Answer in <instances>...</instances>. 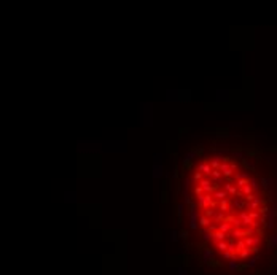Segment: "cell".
Returning a JSON list of instances; mask_svg holds the SVG:
<instances>
[{
  "label": "cell",
  "instance_id": "obj_18",
  "mask_svg": "<svg viewBox=\"0 0 277 275\" xmlns=\"http://www.w3.org/2000/svg\"><path fill=\"white\" fill-rule=\"evenodd\" d=\"M215 212H217V208H214V207H210V208H205L204 216H205V218H209V219H212V218H214V215H215Z\"/></svg>",
  "mask_w": 277,
  "mask_h": 275
},
{
  "label": "cell",
  "instance_id": "obj_10",
  "mask_svg": "<svg viewBox=\"0 0 277 275\" xmlns=\"http://www.w3.org/2000/svg\"><path fill=\"white\" fill-rule=\"evenodd\" d=\"M221 162H223V159L220 158V156H214V158L209 159V164L212 165V169H220Z\"/></svg>",
  "mask_w": 277,
  "mask_h": 275
},
{
  "label": "cell",
  "instance_id": "obj_9",
  "mask_svg": "<svg viewBox=\"0 0 277 275\" xmlns=\"http://www.w3.org/2000/svg\"><path fill=\"white\" fill-rule=\"evenodd\" d=\"M260 183H261V186H263V189H264V191H269V188L274 185V180H272V178H266V176H261Z\"/></svg>",
  "mask_w": 277,
  "mask_h": 275
},
{
  "label": "cell",
  "instance_id": "obj_13",
  "mask_svg": "<svg viewBox=\"0 0 277 275\" xmlns=\"http://www.w3.org/2000/svg\"><path fill=\"white\" fill-rule=\"evenodd\" d=\"M201 235H202V242L210 243V240H212V232H209L207 229H201Z\"/></svg>",
  "mask_w": 277,
  "mask_h": 275
},
{
  "label": "cell",
  "instance_id": "obj_22",
  "mask_svg": "<svg viewBox=\"0 0 277 275\" xmlns=\"http://www.w3.org/2000/svg\"><path fill=\"white\" fill-rule=\"evenodd\" d=\"M248 181H250V180H239V181H236V186H237V189L241 191V189L244 188V186H247V185H248Z\"/></svg>",
  "mask_w": 277,
  "mask_h": 275
},
{
  "label": "cell",
  "instance_id": "obj_28",
  "mask_svg": "<svg viewBox=\"0 0 277 275\" xmlns=\"http://www.w3.org/2000/svg\"><path fill=\"white\" fill-rule=\"evenodd\" d=\"M231 127H241V123H231Z\"/></svg>",
  "mask_w": 277,
  "mask_h": 275
},
{
  "label": "cell",
  "instance_id": "obj_24",
  "mask_svg": "<svg viewBox=\"0 0 277 275\" xmlns=\"http://www.w3.org/2000/svg\"><path fill=\"white\" fill-rule=\"evenodd\" d=\"M193 192H194V196H201L202 192H204V189H202L199 185H196V186H194V189H193Z\"/></svg>",
  "mask_w": 277,
  "mask_h": 275
},
{
  "label": "cell",
  "instance_id": "obj_17",
  "mask_svg": "<svg viewBox=\"0 0 277 275\" xmlns=\"http://www.w3.org/2000/svg\"><path fill=\"white\" fill-rule=\"evenodd\" d=\"M242 165H244V169H247V170H250V172H255V165L252 164L250 161H247V159H242Z\"/></svg>",
  "mask_w": 277,
  "mask_h": 275
},
{
  "label": "cell",
  "instance_id": "obj_21",
  "mask_svg": "<svg viewBox=\"0 0 277 275\" xmlns=\"http://www.w3.org/2000/svg\"><path fill=\"white\" fill-rule=\"evenodd\" d=\"M183 208H185L183 203H178V205H177V218H178V221H182V216H183Z\"/></svg>",
  "mask_w": 277,
  "mask_h": 275
},
{
  "label": "cell",
  "instance_id": "obj_27",
  "mask_svg": "<svg viewBox=\"0 0 277 275\" xmlns=\"http://www.w3.org/2000/svg\"><path fill=\"white\" fill-rule=\"evenodd\" d=\"M268 162H269L271 165H274V164H276V159H274V158H268Z\"/></svg>",
  "mask_w": 277,
  "mask_h": 275
},
{
  "label": "cell",
  "instance_id": "obj_30",
  "mask_svg": "<svg viewBox=\"0 0 277 275\" xmlns=\"http://www.w3.org/2000/svg\"><path fill=\"white\" fill-rule=\"evenodd\" d=\"M174 178H178V169H175V170H174Z\"/></svg>",
  "mask_w": 277,
  "mask_h": 275
},
{
  "label": "cell",
  "instance_id": "obj_7",
  "mask_svg": "<svg viewBox=\"0 0 277 275\" xmlns=\"http://www.w3.org/2000/svg\"><path fill=\"white\" fill-rule=\"evenodd\" d=\"M217 231H220V232L226 234V235H229V232L232 231V226H231V223L225 221V223H221V224L217 226Z\"/></svg>",
  "mask_w": 277,
  "mask_h": 275
},
{
  "label": "cell",
  "instance_id": "obj_25",
  "mask_svg": "<svg viewBox=\"0 0 277 275\" xmlns=\"http://www.w3.org/2000/svg\"><path fill=\"white\" fill-rule=\"evenodd\" d=\"M180 237L183 240H187L188 237H190V232H188V231H180Z\"/></svg>",
  "mask_w": 277,
  "mask_h": 275
},
{
  "label": "cell",
  "instance_id": "obj_15",
  "mask_svg": "<svg viewBox=\"0 0 277 275\" xmlns=\"http://www.w3.org/2000/svg\"><path fill=\"white\" fill-rule=\"evenodd\" d=\"M204 180V174L202 172H199V170H196L194 174H193V183H196V185H199V183Z\"/></svg>",
  "mask_w": 277,
  "mask_h": 275
},
{
  "label": "cell",
  "instance_id": "obj_3",
  "mask_svg": "<svg viewBox=\"0 0 277 275\" xmlns=\"http://www.w3.org/2000/svg\"><path fill=\"white\" fill-rule=\"evenodd\" d=\"M223 189L229 194V197H236V196H239V189H237V186H236V183H232V181H226Z\"/></svg>",
  "mask_w": 277,
  "mask_h": 275
},
{
  "label": "cell",
  "instance_id": "obj_26",
  "mask_svg": "<svg viewBox=\"0 0 277 275\" xmlns=\"http://www.w3.org/2000/svg\"><path fill=\"white\" fill-rule=\"evenodd\" d=\"M229 167H231V170L236 174V170L239 169V164H237V162H231V164H229Z\"/></svg>",
  "mask_w": 277,
  "mask_h": 275
},
{
  "label": "cell",
  "instance_id": "obj_23",
  "mask_svg": "<svg viewBox=\"0 0 277 275\" xmlns=\"http://www.w3.org/2000/svg\"><path fill=\"white\" fill-rule=\"evenodd\" d=\"M232 156H234V159H239V161H242V159H244V153H242V151H236V150H234Z\"/></svg>",
  "mask_w": 277,
  "mask_h": 275
},
{
  "label": "cell",
  "instance_id": "obj_19",
  "mask_svg": "<svg viewBox=\"0 0 277 275\" xmlns=\"http://www.w3.org/2000/svg\"><path fill=\"white\" fill-rule=\"evenodd\" d=\"M250 186H252V189H253V192H255V194L260 191V183H258V180L250 178Z\"/></svg>",
  "mask_w": 277,
  "mask_h": 275
},
{
  "label": "cell",
  "instance_id": "obj_6",
  "mask_svg": "<svg viewBox=\"0 0 277 275\" xmlns=\"http://www.w3.org/2000/svg\"><path fill=\"white\" fill-rule=\"evenodd\" d=\"M214 199L217 200V202H221V200H225V199H228L229 197V194L225 191V189H217V191H214Z\"/></svg>",
  "mask_w": 277,
  "mask_h": 275
},
{
  "label": "cell",
  "instance_id": "obj_4",
  "mask_svg": "<svg viewBox=\"0 0 277 275\" xmlns=\"http://www.w3.org/2000/svg\"><path fill=\"white\" fill-rule=\"evenodd\" d=\"M196 170H199V172H202V174L205 175V178H209V176H210V174H212V170H214V169H212V165L209 164V162H205V161H202L201 164L198 165V169H196Z\"/></svg>",
  "mask_w": 277,
  "mask_h": 275
},
{
  "label": "cell",
  "instance_id": "obj_8",
  "mask_svg": "<svg viewBox=\"0 0 277 275\" xmlns=\"http://www.w3.org/2000/svg\"><path fill=\"white\" fill-rule=\"evenodd\" d=\"M198 224H199L201 229H207V227H210V224H212V219H209V218H205L204 215H201V216H199Z\"/></svg>",
  "mask_w": 277,
  "mask_h": 275
},
{
  "label": "cell",
  "instance_id": "obj_5",
  "mask_svg": "<svg viewBox=\"0 0 277 275\" xmlns=\"http://www.w3.org/2000/svg\"><path fill=\"white\" fill-rule=\"evenodd\" d=\"M225 221H226V213H223V212H220V210L217 208L214 218H212V223L218 226V224H221V223H225Z\"/></svg>",
  "mask_w": 277,
  "mask_h": 275
},
{
  "label": "cell",
  "instance_id": "obj_2",
  "mask_svg": "<svg viewBox=\"0 0 277 275\" xmlns=\"http://www.w3.org/2000/svg\"><path fill=\"white\" fill-rule=\"evenodd\" d=\"M237 216H239V219L242 221V224H244L245 227H253V219H252V216H250V213L245 210V212H241V213H237Z\"/></svg>",
  "mask_w": 277,
  "mask_h": 275
},
{
  "label": "cell",
  "instance_id": "obj_14",
  "mask_svg": "<svg viewBox=\"0 0 277 275\" xmlns=\"http://www.w3.org/2000/svg\"><path fill=\"white\" fill-rule=\"evenodd\" d=\"M232 180H234V181H239V180H250V178H248V174H245V172H236Z\"/></svg>",
  "mask_w": 277,
  "mask_h": 275
},
{
  "label": "cell",
  "instance_id": "obj_11",
  "mask_svg": "<svg viewBox=\"0 0 277 275\" xmlns=\"http://www.w3.org/2000/svg\"><path fill=\"white\" fill-rule=\"evenodd\" d=\"M218 210L228 215L229 213V199H225V200H221V202H218Z\"/></svg>",
  "mask_w": 277,
  "mask_h": 275
},
{
  "label": "cell",
  "instance_id": "obj_29",
  "mask_svg": "<svg viewBox=\"0 0 277 275\" xmlns=\"http://www.w3.org/2000/svg\"><path fill=\"white\" fill-rule=\"evenodd\" d=\"M172 240H174V242H175V240H177V232H175V231H174V232H172Z\"/></svg>",
  "mask_w": 277,
  "mask_h": 275
},
{
  "label": "cell",
  "instance_id": "obj_20",
  "mask_svg": "<svg viewBox=\"0 0 277 275\" xmlns=\"http://www.w3.org/2000/svg\"><path fill=\"white\" fill-rule=\"evenodd\" d=\"M269 248H277V232H274L271 235V240H269Z\"/></svg>",
  "mask_w": 277,
  "mask_h": 275
},
{
  "label": "cell",
  "instance_id": "obj_1",
  "mask_svg": "<svg viewBox=\"0 0 277 275\" xmlns=\"http://www.w3.org/2000/svg\"><path fill=\"white\" fill-rule=\"evenodd\" d=\"M263 205H266V200L264 199H261V197H256L255 200H253V202H250V203H247V212H258L260 208H261Z\"/></svg>",
  "mask_w": 277,
  "mask_h": 275
},
{
  "label": "cell",
  "instance_id": "obj_12",
  "mask_svg": "<svg viewBox=\"0 0 277 275\" xmlns=\"http://www.w3.org/2000/svg\"><path fill=\"white\" fill-rule=\"evenodd\" d=\"M209 178L212 180V183H215V181H218V180H223V174L220 172V169H214Z\"/></svg>",
  "mask_w": 277,
  "mask_h": 275
},
{
  "label": "cell",
  "instance_id": "obj_16",
  "mask_svg": "<svg viewBox=\"0 0 277 275\" xmlns=\"http://www.w3.org/2000/svg\"><path fill=\"white\" fill-rule=\"evenodd\" d=\"M190 183H191V180L190 178H187V176H183V186H182V194H188V188H190Z\"/></svg>",
  "mask_w": 277,
  "mask_h": 275
}]
</instances>
